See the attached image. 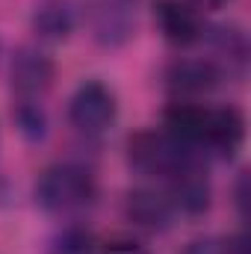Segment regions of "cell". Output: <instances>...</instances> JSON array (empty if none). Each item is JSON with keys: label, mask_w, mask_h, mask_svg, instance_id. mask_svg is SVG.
Wrapping results in <instances>:
<instances>
[{"label": "cell", "mask_w": 251, "mask_h": 254, "mask_svg": "<svg viewBox=\"0 0 251 254\" xmlns=\"http://www.w3.org/2000/svg\"><path fill=\"white\" fill-rule=\"evenodd\" d=\"M210 181L198 160L181 166L175 175H169V204L172 210H181L184 216H201L210 210Z\"/></svg>", "instance_id": "cell-5"}, {"label": "cell", "mask_w": 251, "mask_h": 254, "mask_svg": "<svg viewBox=\"0 0 251 254\" xmlns=\"http://www.w3.org/2000/svg\"><path fill=\"white\" fill-rule=\"evenodd\" d=\"M89 27L104 48H119L133 33V15L122 0H95L89 6Z\"/></svg>", "instance_id": "cell-8"}, {"label": "cell", "mask_w": 251, "mask_h": 254, "mask_svg": "<svg viewBox=\"0 0 251 254\" xmlns=\"http://www.w3.org/2000/svg\"><path fill=\"white\" fill-rule=\"evenodd\" d=\"M77 24V15L68 3H45L39 6V12L33 15V30L42 36V39H51V42H63L71 36Z\"/></svg>", "instance_id": "cell-11"}, {"label": "cell", "mask_w": 251, "mask_h": 254, "mask_svg": "<svg viewBox=\"0 0 251 254\" xmlns=\"http://www.w3.org/2000/svg\"><path fill=\"white\" fill-rule=\"evenodd\" d=\"M127 160L133 169H139L142 175H175L181 166H187L192 160H198V154L181 145L178 139H172L166 130H142L136 136H130L127 142Z\"/></svg>", "instance_id": "cell-2"}, {"label": "cell", "mask_w": 251, "mask_h": 254, "mask_svg": "<svg viewBox=\"0 0 251 254\" xmlns=\"http://www.w3.org/2000/svg\"><path fill=\"white\" fill-rule=\"evenodd\" d=\"M116 92L101 80H86L68 101V122L86 136H101L116 122Z\"/></svg>", "instance_id": "cell-3"}, {"label": "cell", "mask_w": 251, "mask_h": 254, "mask_svg": "<svg viewBox=\"0 0 251 254\" xmlns=\"http://www.w3.org/2000/svg\"><path fill=\"white\" fill-rule=\"evenodd\" d=\"M98 198L95 175L80 163H54L39 175L36 201L57 216H71L92 207Z\"/></svg>", "instance_id": "cell-1"}, {"label": "cell", "mask_w": 251, "mask_h": 254, "mask_svg": "<svg viewBox=\"0 0 251 254\" xmlns=\"http://www.w3.org/2000/svg\"><path fill=\"white\" fill-rule=\"evenodd\" d=\"M12 89L18 101H39L54 83V63L36 48H21L12 60Z\"/></svg>", "instance_id": "cell-4"}, {"label": "cell", "mask_w": 251, "mask_h": 254, "mask_svg": "<svg viewBox=\"0 0 251 254\" xmlns=\"http://www.w3.org/2000/svg\"><path fill=\"white\" fill-rule=\"evenodd\" d=\"M172 204L154 190H130L125 198V216L148 234H163L172 225Z\"/></svg>", "instance_id": "cell-9"}, {"label": "cell", "mask_w": 251, "mask_h": 254, "mask_svg": "<svg viewBox=\"0 0 251 254\" xmlns=\"http://www.w3.org/2000/svg\"><path fill=\"white\" fill-rule=\"evenodd\" d=\"M101 254H148L145 246H139L136 240H127V237H116L110 243L101 246Z\"/></svg>", "instance_id": "cell-16"}, {"label": "cell", "mask_w": 251, "mask_h": 254, "mask_svg": "<svg viewBox=\"0 0 251 254\" xmlns=\"http://www.w3.org/2000/svg\"><path fill=\"white\" fill-rule=\"evenodd\" d=\"M213 42H216V48L228 57V63H237V65L246 63L249 45H246V33H243L240 27H216V30H213Z\"/></svg>", "instance_id": "cell-14"}, {"label": "cell", "mask_w": 251, "mask_h": 254, "mask_svg": "<svg viewBox=\"0 0 251 254\" xmlns=\"http://www.w3.org/2000/svg\"><path fill=\"white\" fill-rule=\"evenodd\" d=\"M12 119H15L18 130L27 139H45V133H48V116H45V110H42L39 101H18L12 107Z\"/></svg>", "instance_id": "cell-13"}, {"label": "cell", "mask_w": 251, "mask_h": 254, "mask_svg": "<svg viewBox=\"0 0 251 254\" xmlns=\"http://www.w3.org/2000/svg\"><path fill=\"white\" fill-rule=\"evenodd\" d=\"M246 136V119L237 107H207L204 148L222 157H234Z\"/></svg>", "instance_id": "cell-6"}, {"label": "cell", "mask_w": 251, "mask_h": 254, "mask_svg": "<svg viewBox=\"0 0 251 254\" xmlns=\"http://www.w3.org/2000/svg\"><path fill=\"white\" fill-rule=\"evenodd\" d=\"M51 254H101V246L92 231L71 225L51 240Z\"/></svg>", "instance_id": "cell-12"}, {"label": "cell", "mask_w": 251, "mask_h": 254, "mask_svg": "<svg viewBox=\"0 0 251 254\" xmlns=\"http://www.w3.org/2000/svg\"><path fill=\"white\" fill-rule=\"evenodd\" d=\"M154 21L172 45H192L201 39V15L187 0H154Z\"/></svg>", "instance_id": "cell-7"}, {"label": "cell", "mask_w": 251, "mask_h": 254, "mask_svg": "<svg viewBox=\"0 0 251 254\" xmlns=\"http://www.w3.org/2000/svg\"><path fill=\"white\" fill-rule=\"evenodd\" d=\"M201 3H207V6H225L228 0H201Z\"/></svg>", "instance_id": "cell-18"}, {"label": "cell", "mask_w": 251, "mask_h": 254, "mask_svg": "<svg viewBox=\"0 0 251 254\" xmlns=\"http://www.w3.org/2000/svg\"><path fill=\"white\" fill-rule=\"evenodd\" d=\"M237 204H240V210L246 213V175L240 178V187H237Z\"/></svg>", "instance_id": "cell-17"}, {"label": "cell", "mask_w": 251, "mask_h": 254, "mask_svg": "<svg viewBox=\"0 0 251 254\" xmlns=\"http://www.w3.org/2000/svg\"><path fill=\"white\" fill-rule=\"evenodd\" d=\"M222 68L213 60H175L166 68V86L178 95H201L216 89Z\"/></svg>", "instance_id": "cell-10"}, {"label": "cell", "mask_w": 251, "mask_h": 254, "mask_svg": "<svg viewBox=\"0 0 251 254\" xmlns=\"http://www.w3.org/2000/svg\"><path fill=\"white\" fill-rule=\"evenodd\" d=\"M184 254H234V243L219 237H198L184 249Z\"/></svg>", "instance_id": "cell-15"}]
</instances>
